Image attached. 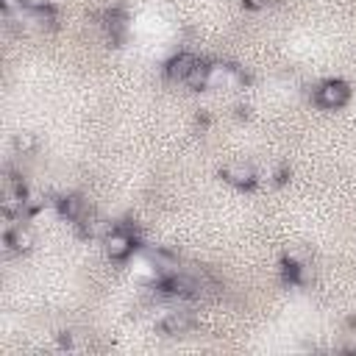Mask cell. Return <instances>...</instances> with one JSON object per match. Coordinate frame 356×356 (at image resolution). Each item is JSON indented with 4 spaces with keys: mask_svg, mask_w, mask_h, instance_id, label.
Segmentation results:
<instances>
[{
    "mask_svg": "<svg viewBox=\"0 0 356 356\" xmlns=\"http://www.w3.org/2000/svg\"><path fill=\"white\" fill-rule=\"evenodd\" d=\"M314 97H317V103H320L323 108H339V106L348 103L350 89H348V83H342V81H325V83L317 86Z\"/></svg>",
    "mask_w": 356,
    "mask_h": 356,
    "instance_id": "obj_1",
    "label": "cell"
},
{
    "mask_svg": "<svg viewBox=\"0 0 356 356\" xmlns=\"http://www.w3.org/2000/svg\"><path fill=\"white\" fill-rule=\"evenodd\" d=\"M131 250H134L131 231H125V228L106 231V253H108V259H125V256H131Z\"/></svg>",
    "mask_w": 356,
    "mask_h": 356,
    "instance_id": "obj_2",
    "label": "cell"
},
{
    "mask_svg": "<svg viewBox=\"0 0 356 356\" xmlns=\"http://www.w3.org/2000/svg\"><path fill=\"white\" fill-rule=\"evenodd\" d=\"M192 325H195V320H192L189 312H167V314L159 320V328H161L167 337H181V334H186Z\"/></svg>",
    "mask_w": 356,
    "mask_h": 356,
    "instance_id": "obj_3",
    "label": "cell"
},
{
    "mask_svg": "<svg viewBox=\"0 0 356 356\" xmlns=\"http://www.w3.org/2000/svg\"><path fill=\"white\" fill-rule=\"evenodd\" d=\"M147 261H150V267H153V273H156V281H161V278H170V275H175L181 267H178V259L172 256V253H167V250H150L147 253Z\"/></svg>",
    "mask_w": 356,
    "mask_h": 356,
    "instance_id": "obj_4",
    "label": "cell"
},
{
    "mask_svg": "<svg viewBox=\"0 0 356 356\" xmlns=\"http://www.w3.org/2000/svg\"><path fill=\"white\" fill-rule=\"evenodd\" d=\"M222 178H225L228 184H234V186H253L256 172H253V167L245 164V161H228V164L222 167Z\"/></svg>",
    "mask_w": 356,
    "mask_h": 356,
    "instance_id": "obj_5",
    "label": "cell"
},
{
    "mask_svg": "<svg viewBox=\"0 0 356 356\" xmlns=\"http://www.w3.org/2000/svg\"><path fill=\"white\" fill-rule=\"evenodd\" d=\"M31 245H33V234L28 228H22V222L6 228V250L25 253V250H31Z\"/></svg>",
    "mask_w": 356,
    "mask_h": 356,
    "instance_id": "obj_6",
    "label": "cell"
},
{
    "mask_svg": "<svg viewBox=\"0 0 356 356\" xmlns=\"http://www.w3.org/2000/svg\"><path fill=\"white\" fill-rule=\"evenodd\" d=\"M200 58L197 56H192V53H178L170 64H167V72H170V78H178V81H186V75L195 70V64H197Z\"/></svg>",
    "mask_w": 356,
    "mask_h": 356,
    "instance_id": "obj_7",
    "label": "cell"
},
{
    "mask_svg": "<svg viewBox=\"0 0 356 356\" xmlns=\"http://www.w3.org/2000/svg\"><path fill=\"white\" fill-rule=\"evenodd\" d=\"M239 75L234 72V67L225 64H209V86H231L236 83Z\"/></svg>",
    "mask_w": 356,
    "mask_h": 356,
    "instance_id": "obj_8",
    "label": "cell"
},
{
    "mask_svg": "<svg viewBox=\"0 0 356 356\" xmlns=\"http://www.w3.org/2000/svg\"><path fill=\"white\" fill-rule=\"evenodd\" d=\"M58 211H61V217H67L70 222H78L83 214H89V211H86V203H83L81 197H75V195L61 197V200H58Z\"/></svg>",
    "mask_w": 356,
    "mask_h": 356,
    "instance_id": "obj_9",
    "label": "cell"
},
{
    "mask_svg": "<svg viewBox=\"0 0 356 356\" xmlns=\"http://www.w3.org/2000/svg\"><path fill=\"white\" fill-rule=\"evenodd\" d=\"M184 83H186L189 89H203V86H209V64H206V61H197L195 70L186 75Z\"/></svg>",
    "mask_w": 356,
    "mask_h": 356,
    "instance_id": "obj_10",
    "label": "cell"
},
{
    "mask_svg": "<svg viewBox=\"0 0 356 356\" xmlns=\"http://www.w3.org/2000/svg\"><path fill=\"white\" fill-rule=\"evenodd\" d=\"M0 3H3V8H6V11H19V8L25 6L22 0H0Z\"/></svg>",
    "mask_w": 356,
    "mask_h": 356,
    "instance_id": "obj_11",
    "label": "cell"
},
{
    "mask_svg": "<svg viewBox=\"0 0 356 356\" xmlns=\"http://www.w3.org/2000/svg\"><path fill=\"white\" fill-rule=\"evenodd\" d=\"M242 3H245L248 8H264V6L270 3V0H242Z\"/></svg>",
    "mask_w": 356,
    "mask_h": 356,
    "instance_id": "obj_12",
    "label": "cell"
}]
</instances>
